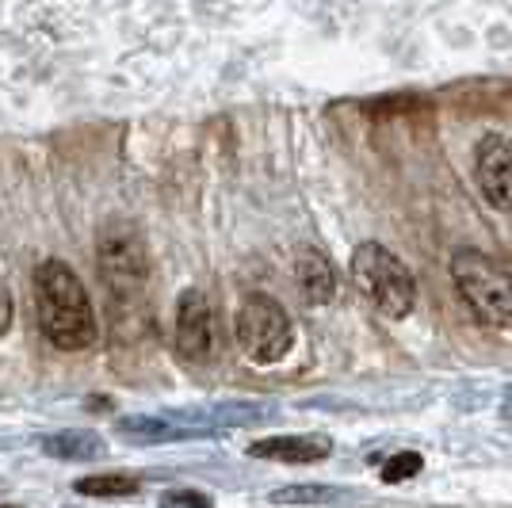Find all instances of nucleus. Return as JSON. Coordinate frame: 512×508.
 I'll list each match as a JSON object with an SVG mask.
<instances>
[{
  "mask_svg": "<svg viewBox=\"0 0 512 508\" xmlns=\"http://www.w3.org/2000/svg\"><path fill=\"white\" fill-rule=\"evenodd\" d=\"M35 310L43 337L62 352H85L100 337L92 298L65 260H43L35 268Z\"/></svg>",
  "mask_w": 512,
  "mask_h": 508,
  "instance_id": "f257e3e1",
  "label": "nucleus"
},
{
  "mask_svg": "<svg viewBox=\"0 0 512 508\" xmlns=\"http://www.w3.org/2000/svg\"><path fill=\"white\" fill-rule=\"evenodd\" d=\"M348 272H352L356 291H360V295L367 298L383 318L402 321V318L413 314L417 283H413L406 264L390 253V249L375 245V241H367V245H360V249L352 253Z\"/></svg>",
  "mask_w": 512,
  "mask_h": 508,
  "instance_id": "f03ea898",
  "label": "nucleus"
},
{
  "mask_svg": "<svg viewBox=\"0 0 512 508\" xmlns=\"http://www.w3.org/2000/svg\"><path fill=\"white\" fill-rule=\"evenodd\" d=\"M451 279L470 314L490 329H512V276L478 249H459L451 256Z\"/></svg>",
  "mask_w": 512,
  "mask_h": 508,
  "instance_id": "7ed1b4c3",
  "label": "nucleus"
},
{
  "mask_svg": "<svg viewBox=\"0 0 512 508\" xmlns=\"http://www.w3.org/2000/svg\"><path fill=\"white\" fill-rule=\"evenodd\" d=\"M234 333L245 360L256 363V367H272V363L287 360V352L295 348L291 314L279 306L276 298L260 295V291L241 298L234 314Z\"/></svg>",
  "mask_w": 512,
  "mask_h": 508,
  "instance_id": "20e7f679",
  "label": "nucleus"
},
{
  "mask_svg": "<svg viewBox=\"0 0 512 508\" xmlns=\"http://www.w3.org/2000/svg\"><path fill=\"white\" fill-rule=\"evenodd\" d=\"M100 283L115 302H134L150 283V249L130 222H111L96 241Z\"/></svg>",
  "mask_w": 512,
  "mask_h": 508,
  "instance_id": "39448f33",
  "label": "nucleus"
},
{
  "mask_svg": "<svg viewBox=\"0 0 512 508\" xmlns=\"http://www.w3.org/2000/svg\"><path fill=\"white\" fill-rule=\"evenodd\" d=\"M176 352L188 363H207L214 352V310L199 287H188L176 306Z\"/></svg>",
  "mask_w": 512,
  "mask_h": 508,
  "instance_id": "423d86ee",
  "label": "nucleus"
},
{
  "mask_svg": "<svg viewBox=\"0 0 512 508\" xmlns=\"http://www.w3.org/2000/svg\"><path fill=\"white\" fill-rule=\"evenodd\" d=\"M478 188L497 211H512V142L505 134H486L474 149Z\"/></svg>",
  "mask_w": 512,
  "mask_h": 508,
  "instance_id": "0eeeda50",
  "label": "nucleus"
},
{
  "mask_svg": "<svg viewBox=\"0 0 512 508\" xmlns=\"http://www.w3.org/2000/svg\"><path fill=\"white\" fill-rule=\"evenodd\" d=\"M295 287H299L302 302L325 306L329 298L337 295L333 260L321 253V249H299V256H295Z\"/></svg>",
  "mask_w": 512,
  "mask_h": 508,
  "instance_id": "6e6552de",
  "label": "nucleus"
},
{
  "mask_svg": "<svg viewBox=\"0 0 512 508\" xmlns=\"http://www.w3.org/2000/svg\"><path fill=\"white\" fill-rule=\"evenodd\" d=\"M333 444L325 436H268L249 447L256 459H276V463H321L329 459Z\"/></svg>",
  "mask_w": 512,
  "mask_h": 508,
  "instance_id": "1a4fd4ad",
  "label": "nucleus"
},
{
  "mask_svg": "<svg viewBox=\"0 0 512 508\" xmlns=\"http://www.w3.org/2000/svg\"><path fill=\"white\" fill-rule=\"evenodd\" d=\"M119 436L138 440V444H165V440H192V436H211L207 428H192L184 421H161V417H123L119 421Z\"/></svg>",
  "mask_w": 512,
  "mask_h": 508,
  "instance_id": "9d476101",
  "label": "nucleus"
},
{
  "mask_svg": "<svg viewBox=\"0 0 512 508\" xmlns=\"http://www.w3.org/2000/svg\"><path fill=\"white\" fill-rule=\"evenodd\" d=\"M43 451L50 459H73V463H85V459H100L107 451L104 436L96 432H85V428H69V432H58V436H46Z\"/></svg>",
  "mask_w": 512,
  "mask_h": 508,
  "instance_id": "9b49d317",
  "label": "nucleus"
},
{
  "mask_svg": "<svg viewBox=\"0 0 512 508\" xmlns=\"http://www.w3.org/2000/svg\"><path fill=\"white\" fill-rule=\"evenodd\" d=\"M276 409L272 405H256V402H234V405H214L207 413H199V417H207V424H256L264 421V417H272Z\"/></svg>",
  "mask_w": 512,
  "mask_h": 508,
  "instance_id": "f8f14e48",
  "label": "nucleus"
},
{
  "mask_svg": "<svg viewBox=\"0 0 512 508\" xmlns=\"http://www.w3.org/2000/svg\"><path fill=\"white\" fill-rule=\"evenodd\" d=\"M134 489H138V482L130 474H88L77 482V493H85V497H123Z\"/></svg>",
  "mask_w": 512,
  "mask_h": 508,
  "instance_id": "ddd939ff",
  "label": "nucleus"
},
{
  "mask_svg": "<svg viewBox=\"0 0 512 508\" xmlns=\"http://www.w3.org/2000/svg\"><path fill=\"white\" fill-rule=\"evenodd\" d=\"M337 497H341L337 489L295 486V489H276L272 493V505H325V501H337Z\"/></svg>",
  "mask_w": 512,
  "mask_h": 508,
  "instance_id": "4468645a",
  "label": "nucleus"
},
{
  "mask_svg": "<svg viewBox=\"0 0 512 508\" xmlns=\"http://www.w3.org/2000/svg\"><path fill=\"white\" fill-rule=\"evenodd\" d=\"M417 470H421V455H417V451H398V455L383 466V482H406Z\"/></svg>",
  "mask_w": 512,
  "mask_h": 508,
  "instance_id": "2eb2a0df",
  "label": "nucleus"
},
{
  "mask_svg": "<svg viewBox=\"0 0 512 508\" xmlns=\"http://www.w3.org/2000/svg\"><path fill=\"white\" fill-rule=\"evenodd\" d=\"M161 505L169 508H211V497H203V493H195V489H172L161 497Z\"/></svg>",
  "mask_w": 512,
  "mask_h": 508,
  "instance_id": "dca6fc26",
  "label": "nucleus"
},
{
  "mask_svg": "<svg viewBox=\"0 0 512 508\" xmlns=\"http://www.w3.org/2000/svg\"><path fill=\"white\" fill-rule=\"evenodd\" d=\"M12 295H8V287H4V279H0V337L12 329Z\"/></svg>",
  "mask_w": 512,
  "mask_h": 508,
  "instance_id": "f3484780",
  "label": "nucleus"
},
{
  "mask_svg": "<svg viewBox=\"0 0 512 508\" xmlns=\"http://www.w3.org/2000/svg\"><path fill=\"white\" fill-rule=\"evenodd\" d=\"M501 413H505V421H512V386L505 390V402H501Z\"/></svg>",
  "mask_w": 512,
  "mask_h": 508,
  "instance_id": "a211bd4d",
  "label": "nucleus"
}]
</instances>
